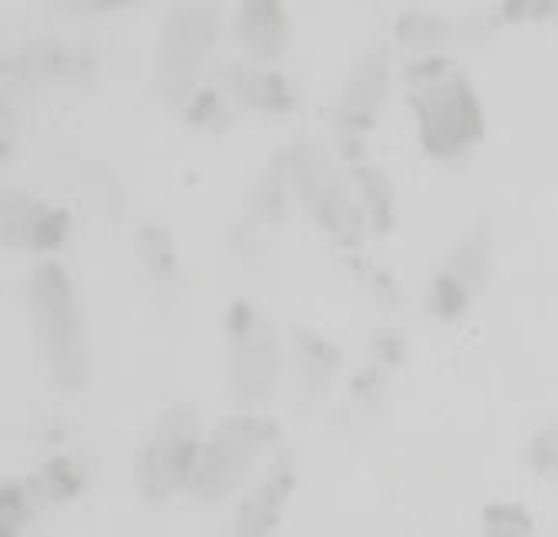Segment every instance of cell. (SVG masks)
I'll list each match as a JSON object with an SVG mask.
<instances>
[{
  "instance_id": "obj_1",
  "label": "cell",
  "mask_w": 558,
  "mask_h": 537,
  "mask_svg": "<svg viewBox=\"0 0 558 537\" xmlns=\"http://www.w3.org/2000/svg\"><path fill=\"white\" fill-rule=\"evenodd\" d=\"M414 108L421 121V138L430 155L454 158L485 135V114L477 95L445 61L427 58L414 68Z\"/></svg>"
},
{
  "instance_id": "obj_2",
  "label": "cell",
  "mask_w": 558,
  "mask_h": 537,
  "mask_svg": "<svg viewBox=\"0 0 558 537\" xmlns=\"http://www.w3.org/2000/svg\"><path fill=\"white\" fill-rule=\"evenodd\" d=\"M31 309L41 346L54 377L64 387H77L85 377V340H82V316L74 306L71 282L58 263H41L31 276Z\"/></svg>"
},
{
  "instance_id": "obj_3",
  "label": "cell",
  "mask_w": 558,
  "mask_h": 537,
  "mask_svg": "<svg viewBox=\"0 0 558 537\" xmlns=\"http://www.w3.org/2000/svg\"><path fill=\"white\" fill-rule=\"evenodd\" d=\"M272 440H276V427L266 417H256V413L229 417L198 447L189 490L206 501L226 498L229 490H235L250 477V471L272 447Z\"/></svg>"
},
{
  "instance_id": "obj_4",
  "label": "cell",
  "mask_w": 558,
  "mask_h": 537,
  "mask_svg": "<svg viewBox=\"0 0 558 537\" xmlns=\"http://www.w3.org/2000/svg\"><path fill=\"white\" fill-rule=\"evenodd\" d=\"M198 447H203V440H198V434H195L192 413H185V410L172 413L142 453L138 480H142V490L151 501L172 498L179 487H189Z\"/></svg>"
},
{
  "instance_id": "obj_5",
  "label": "cell",
  "mask_w": 558,
  "mask_h": 537,
  "mask_svg": "<svg viewBox=\"0 0 558 537\" xmlns=\"http://www.w3.org/2000/svg\"><path fill=\"white\" fill-rule=\"evenodd\" d=\"M232 387L243 403H259L276 387V350L263 322L239 306L232 316Z\"/></svg>"
},
{
  "instance_id": "obj_6",
  "label": "cell",
  "mask_w": 558,
  "mask_h": 537,
  "mask_svg": "<svg viewBox=\"0 0 558 537\" xmlns=\"http://www.w3.org/2000/svg\"><path fill=\"white\" fill-rule=\"evenodd\" d=\"M296 182H300V192L303 198L310 202V209L316 212L324 225H330L337 235H356V209H353V198L347 195L343 182L333 175L330 164L316 155L313 148H296Z\"/></svg>"
},
{
  "instance_id": "obj_7",
  "label": "cell",
  "mask_w": 558,
  "mask_h": 537,
  "mask_svg": "<svg viewBox=\"0 0 558 537\" xmlns=\"http://www.w3.org/2000/svg\"><path fill=\"white\" fill-rule=\"evenodd\" d=\"M485 276H488V242L482 235H474L461 245L458 256L451 259V266L437 276L434 296H430L434 309L445 319L461 316L468 309V303L474 300L477 289H482Z\"/></svg>"
},
{
  "instance_id": "obj_8",
  "label": "cell",
  "mask_w": 558,
  "mask_h": 537,
  "mask_svg": "<svg viewBox=\"0 0 558 537\" xmlns=\"http://www.w3.org/2000/svg\"><path fill=\"white\" fill-rule=\"evenodd\" d=\"M213 37H216L213 8L189 4L172 14V21L166 27V64H169L172 81H189L195 74L198 58L209 51Z\"/></svg>"
},
{
  "instance_id": "obj_9",
  "label": "cell",
  "mask_w": 558,
  "mask_h": 537,
  "mask_svg": "<svg viewBox=\"0 0 558 537\" xmlns=\"http://www.w3.org/2000/svg\"><path fill=\"white\" fill-rule=\"evenodd\" d=\"M64 212L51 209V205L37 202L21 192H8L4 198V235L14 245H27V249H54L64 239Z\"/></svg>"
},
{
  "instance_id": "obj_10",
  "label": "cell",
  "mask_w": 558,
  "mask_h": 537,
  "mask_svg": "<svg viewBox=\"0 0 558 537\" xmlns=\"http://www.w3.org/2000/svg\"><path fill=\"white\" fill-rule=\"evenodd\" d=\"M290 487H293V467L283 457L243 501V508H239V521H235L239 537H269L279 521V511H283L290 498Z\"/></svg>"
},
{
  "instance_id": "obj_11",
  "label": "cell",
  "mask_w": 558,
  "mask_h": 537,
  "mask_svg": "<svg viewBox=\"0 0 558 537\" xmlns=\"http://www.w3.org/2000/svg\"><path fill=\"white\" fill-rule=\"evenodd\" d=\"M239 37H243V45L263 61L283 54L287 17H283V8H279V0H243V11H239Z\"/></svg>"
},
{
  "instance_id": "obj_12",
  "label": "cell",
  "mask_w": 558,
  "mask_h": 537,
  "mask_svg": "<svg viewBox=\"0 0 558 537\" xmlns=\"http://www.w3.org/2000/svg\"><path fill=\"white\" fill-rule=\"evenodd\" d=\"M384 81H387V58L384 54H374V58H367L361 68H356V74L350 77V85H347L343 111H340V125L347 132L371 125L377 101L384 95Z\"/></svg>"
},
{
  "instance_id": "obj_13",
  "label": "cell",
  "mask_w": 558,
  "mask_h": 537,
  "mask_svg": "<svg viewBox=\"0 0 558 537\" xmlns=\"http://www.w3.org/2000/svg\"><path fill=\"white\" fill-rule=\"evenodd\" d=\"M232 88L235 95L256 105V108H287L290 105V88L276 71H256V68H235L232 71Z\"/></svg>"
},
{
  "instance_id": "obj_14",
  "label": "cell",
  "mask_w": 558,
  "mask_h": 537,
  "mask_svg": "<svg viewBox=\"0 0 558 537\" xmlns=\"http://www.w3.org/2000/svg\"><path fill=\"white\" fill-rule=\"evenodd\" d=\"M14 64H21L24 74H45V77H51V74L77 71V64H82V61H77V54H71L61 45H31L24 54H17Z\"/></svg>"
},
{
  "instance_id": "obj_15",
  "label": "cell",
  "mask_w": 558,
  "mask_h": 537,
  "mask_svg": "<svg viewBox=\"0 0 558 537\" xmlns=\"http://www.w3.org/2000/svg\"><path fill=\"white\" fill-rule=\"evenodd\" d=\"M482 537H535V524L522 504H492Z\"/></svg>"
},
{
  "instance_id": "obj_16",
  "label": "cell",
  "mask_w": 558,
  "mask_h": 537,
  "mask_svg": "<svg viewBox=\"0 0 558 537\" xmlns=\"http://www.w3.org/2000/svg\"><path fill=\"white\" fill-rule=\"evenodd\" d=\"M529 461L538 474L558 477V420H551L529 447Z\"/></svg>"
},
{
  "instance_id": "obj_17",
  "label": "cell",
  "mask_w": 558,
  "mask_h": 537,
  "mask_svg": "<svg viewBox=\"0 0 558 537\" xmlns=\"http://www.w3.org/2000/svg\"><path fill=\"white\" fill-rule=\"evenodd\" d=\"M82 487V471H77L71 461H54L51 471L41 477V493L51 501H61V498H71Z\"/></svg>"
},
{
  "instance_id": "obj_18",
  "label": "cell",
  "mask_w": 558,
  "mask_h": 537,
  "mask_svg": "<svg viewBox=\"0 0 558 537\" xmlns=\"http://www.w3.org/2000/svg\"><path fill=\"white\" fill-rule=\"evenodd\" d=\"M27 517H31L27 493L21 487H8V493H4V527H8V537H14L24 527Z\"/></svg>"
},
{
  "instance_id": "obj_19",
  "label": "cell",
  "mask_w": 558,
  "mask_h": 537,
  "mask_svg": "<svg viewBox=\"0 0 558 537\" xmlns=\"http://www.w3.org/2000/svg\"><path fill=\"white\" fill-rule=\"evenodd\" d=\"M558 8V0H508L505 11L511 17H545Z\"/></svg>"
},
{
  "instance_id": "obj_20",
  "label": "cell",
  "mask_w": 558,
  "mask_h": 537,
  "mask_svg": "<svg viewBox=\"0 0 558 537\" xmlns=\"http://www.w3.org/2000/svg\"><path fill=\"white\" fill-rule=\"evenodd\" d=\"M219 108H222V101L213 95V91H203L195 101H192V118L195 121H209V118H219Z\"/></svg>"
},
{
  "instance_id": "obj_21",
  "label": "cell",
  "mask_w": 558,
  "mask_h": 537,
  "mask_svg": "<svg viewBox=\"0 0 558 537\" xmlns=\"http://www.w3.org/2000/svg\"><path fill=\"white\" fill-rule=\"evenodd\" d=\"M64 4L77 8V11H108V8H122L129 0H64Z\"/></svg>"
}]
</instances>
